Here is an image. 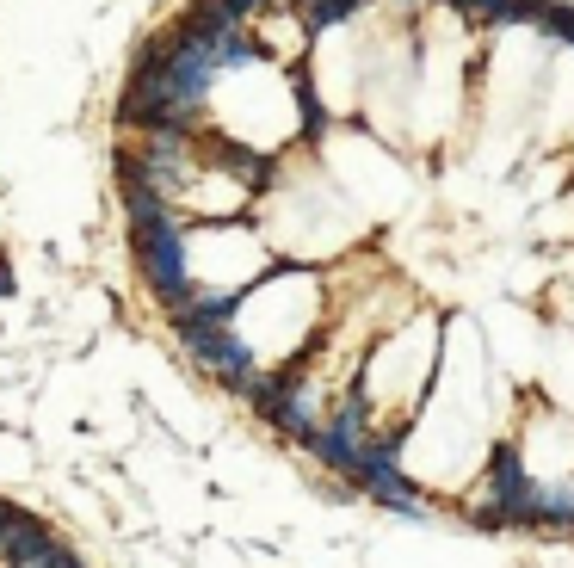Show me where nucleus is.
I'll return each mask as SVG.
<instances>
[{
	"mask_svg": "<svg viewBox=\"0 0 574 568\" xmlns=\"http://www.w3.org/2000/svg\"><path fill=\"white\" fill-rule=\"evenodd\" d=\"M130 247H136V266L149 278V291L167 315H179L192 303L198 284L186 278V223L179 217H155V223H130Z\"/></svg>",
	"mask_w": 574,
	"mask_h": 568,
	"instance_id": "obj_1",
	"label": "nucleus"
},
{
	"mask_svg": "<svg viewBox=\"0 0 574 568\" xmlns=\"http://www.w3.org/2000/svg\"><path fill=\"white\" fill-rule=\"evenodd\" d=\"M544 7H550V0H488L470 25H476V31H494V25H537V19H544Z\"/></svg>",
	"mask_w": 574,
	"mask_h": 568,
	"instance_id": "obj_2",
	"label": "nucleus"
},
{
	"mask_svg": "<svg viewBox=\"0 0 574 568\" xmlns=\"http://www.w3.org/2000/svg\"><path fill=\"white\" fill-rule=\"evenodd\" d=\"M365 0H303V31H328L340 19H352Z\"/></svg>",
	"mask_w": 574,
	"mask_h": 568,
	"instance_id": "obj_3",
	"label": "nucleus"
},
{
	"mask_svg": "<svg viewBox=\"0 0 574 568\" xmlns=\"http://www.w3.org/2000/svg\"><path fill=\"white\" fill-rule=\"evenodd\" d=\"M537 31H550V38H568V44H574V7H556V0H550L544 19H537Z\"/></svg>",
	"mask_w": 574,
	"mask_h": 568,
	"instance_id": "obj_4",
	"label": "nucleus"
},
{
	"mask_svg": "<svg viewBox=\"0 0 574 568\" xmlns=\"http://www.w3.org/2000/svg\"><path fill=\"white\" fill-rule=\"evenodd\" d=\"M19 519H25V513H19V507H13V501H0V538H7V531H13V525H19Z\"/></svg>",
	"mask_w": 574,
	"mask_h": 568,
	"instance_id": "obj_5",
	"label": "nucleus"
},
{
	"mask_svg": "<svg viewBox=\"0 0 574 568\" xmlns=\"http://www.w3.org/2000/svg\"><path fill=\"white\" fill-rule=\"evenodd\" d=\"M13 291V266H7V254H0V297Z\"/></svg>",
	"mask_w": 574,
	"mask_h": 568,
	"instance_id": "obj_6",
	"label": "nucleus"
}]
</instances>
